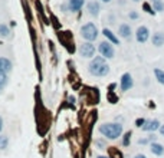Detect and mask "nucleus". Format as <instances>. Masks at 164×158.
<instances>
[{
  "label": "nucleus",
  "mask_w": 164,
  "mask_h": 158,
  "mask_svg": "<svg viewBox=\"0 0 164 158\" xmlns=\"http://www.w3.org/2000/svg\"><path fill=\"white\" fill-rule=\"evenodd\" d=\"M88 69H89V73H91V75L101 78V76L108 75L109 65L107 63L104 56H95V58L91 60V63H89Z\"/></svg>",
  "instance_id": "f257e3e1"
},
{
  "label": "nucleus",
  "mask_w": 164,
  "mask_h": 158,
  "mask_svg": "<svg viewBox=\"0 0 164 158\" xmlns=\"http://www.w3.org/2000/svg\"><path fill=\"white\" fill-rule=\"evenodd\" d=\"M99 132L108 139H117L122 134V125L118 122H107V124L99 125Z\"/></svg>",
  "instance_id": "f03ea898"
},
{
  "label": "nucleus",
  "mask_w": 164,
  "mask_h": 158,
  "mask_svg": "<svg viewBox=\"0 0 164 158\" xmlns=\"http://www.w3.org/2000/svg\"><path fill=\"white\" fill-rule=\"evenodd\" d=\"M98 27L95 26V23L89 22V23H85L82 27H81V36L85 39L86 42H94L98 38Z\"/></svg>",
  "instance_id": "7ed1b4c3"
},
{
  "label": "nucleus",
  "mask_w": 164,
  "mask_h": 158,
  "mask_svg": "<svg viewBox=\"0 0 164 158\" xmlns=\"http://www.w3.org/2000/svg\"><path fill=\"white\" fill-rule=\"evenodd\" d=\"M98 50H99V53H101V56H104L105 59H112L114 55H115V50H114V46L111 42L108 40H104L99 43V46H98Z\"/></svg>",
  "instance_id": "20e7f679"
},
{
  "label": "nucleus",
  "mask_w": 164,
  "mask_h": 158,
  "mask_svg": "<svg viewBox=\"0 0 164 158\" xmlns=\"http://www.w3.org/2000/svg\"><path fill=\"white\" fill-rule=\"evenodd\" d=\"M95 46L92 45V42H85L79 46V53L82 58L85 59H94L95 58Z\"/></svg>",
  "instance_id": "39448f33"
},
{
  "label": "nucleus",
  "mask_w": 164,
  "mask_h": 158,
  "mask_svg": "<svg viewBox=\"0 0 164 158\" xmlns=\"http://www.w3.org/2000/svg\"><path fill=\"white\" fill-rule=\"evenodd\" d=\"M135 39L138 43H145L150 39V30L147 26H140L138 29L135 30Z\"/></svg>",
  "instance_id": "423d86ee"
},
{
  "label": "nucleus",
  "mask_w": 164,
  "mask_h": 158,
  "mask_svg": "<svg viewBox=\"0 0 164 158\" xmlns=\"http://www.w3.org/2000/svg\"><path fill=\"white\" fill-rule=\"evenodd\" d=\"M134 85V79L131 76V73H124L121 76V81H120V88H121L122 92H127L130 91L131 88Z\"/></svg>",
  "instance_id": "0eeeda50"
},
{
  "label": "nucleus",
  "mask_w": 164,
  "mask_h": 158,
  "mask_svg": "<svg viewBox=\"0 0 164 158\" xmlns=\"http://www.w3.org/2000/svg\"><path fill=\"white\" fill-rule=\"evenodd\" d=\"M160 127H161V124L158 119H147L141 129H143V131H147V132H154L157 129H160Z\"/></svg>",
  "instance_id": "6e6552de"
},
{
  "label": "nucleus",
  "mask_w": 164,
  "mask_h": 158,
  "mask_svg": "<svg viewBox=\"0 0 164 158\" xmlns=\"http://www.w3.org/2000/svg\"><path fill=\"white\" fill-rule=\"evenodd\" d=\"M12 71V62L7 58H0V75H7Z\"/></svg>",
  "instance_id": "1a4fd4ad"
},
{
  "label": "nucleus",
  "mask_w": 164,
  "mask_h": 158,
  "mask_svg": "<svg viewBox=\"0 0 164 158\" xmlns=\"http://www.w3.org/2000/svg\"><path fill=\"white\" fill-rule=\"evenodd\" d=\"M84 4H85V0H69L68 2V9H69V12L76 13L84 7Z\"/></svg>",
  "instance_id": "9d476101"
},
{
  "label": "nucleus",
  "mask_w": 164,
  "mask_h": 158,
  "mask_svg": "<svg viewBox=\"0 0 164 158\" xmlns=\"http://www.w3.org/2000/svg\"><path fill=\"white\" fill-rule=\"evenodd\" d=\"M86 10H88V13L91 16L97 17L98 15H99V10H101L99 3H98V2H89V3L86 4Z\"/></svg>",
  "instance_id": "9b49d317"
},
{
  "label": "nucleus",
  "mask_w": 164,
  "mask_h": 158,
  "mask_svg": "<svg viewBox=\"0 0 164 158\" xmlns=\"http://www.w3.org/2000/svg\"><path fill=\"white\" fill-rule=\"evenodd\" d=\"M118 33L121 36L122 39H130L131 38V33H132V30H131L130 25H127V23H122L120 26V29H118Z\"/></svg>",
  "instance_id": "f8f14e48"
},
{
  "label": "nucleus",
  "mask_w": 164,
  "mask_h": 158,
  "mask_svg": "<svg viewBox=\"0 0 164 158\" xmlns=\"http://www.w3.org/2000/svg\"><path fill=\"white\" fill-rule=\"evenodd\" d=\"M150 151H151L154 155H158V157H161V155L164 154V147L161 145L160 142L154 141V142H151V144H150Z\"/></svg>",
  "instance_id": "ddd939ff"
},
{
  "label": "nucleus",
  "mask_w": 164,
  "mask_h": 158,
  "mask_svg": "<svg viewBox=\"0 0 164 158\" xmlns=\"http://www.w3.org/2000/svg\"><path fill=\"white\" fill-rule=\"evenodd\" d=\"M151 42H153V45L157 46V48L163 46L164 45V33L163 32H156V33L153 35Z\"/></svg>",
  "instance_id": "4468645a"
},
{
  "label": "nucleus",
  "mask_w": 164,
  "mask_h": 158,
  "mask_svg": "<svg viewBox=\"0 0 164 158\" xmlns=\"http://www.w3.org/2000/svg\"><path fill=\"white\" fill-rule=\"evenodd\" d=\"M102 35H104V36L108 39V42H111L112 45H120V39H118L109 29H107V27L105 29H102Z\"/></svg>",
  "instance_id": "2eb2a0df"
},
{
  "label": "nucleus",
  "mask_w": 164,
  "mask_h": 158,
  "mask_svg": "<svg viewBox=\"0 0 164 158\" xmlns=\"http://www.w3.org/2000/svg\"><path fill=\"white\" fill-rule=\"evenodd\" d=\"M153 9L156 12H164V2L163 0H151Z\"/></svg>",
  "instance_id": "dca6fc26"
},
{
  "label": "nucleus",
  "mask_w": 164,
  "mask_h": 158,
  "mask_svg": "<svg viewBox=\"0 0 164 158\" xmlns=\"http://www.w3.org/2000/svg\"><path fill=\"white\" fill-rule=\"evenodd\" d=\"M154 75H156V79L158 81V83L164 85V71H163V69L156 68V69H154Z\"/></svg>",
  "instance_id": "f3484780"
},
{
  "label": "nucleus",
  "mask_w": 164,
  "mask_h": 158,
  "mask_svg": "<svg viewBox=\"0 0 164 158\" xmlns=\"http://www.w3.org/2000/svg\"><path fill=\"white\" fill-rule=\"evenodd\" d=\"M7 83H9V76L7 75H0V94L3 92V89L6 88Z\"/></svg>",
  "instance_id": "a211bd4d"
},
{
  "label": "nucleus",
  "mask_w": 164,
  "mask_h": 158,
  "mask_svg": "<svg viewBox=\"0 0 164 158\" xmlns=\"http://www.w3.org/2000/svg\"><path fill=\"white\" fill-rule=\"evenodd\" d=\"M9 33H10V29H9L6 25L0 23V36H2V38H7Z\"/></svg>",
  "instance_id": "6ab92c4d"
},
{
  "label": "nucleus",
  "mask_w": 164,
  "mask_h": 158,
  "mask_svg": "<svg viewBox=\"0 0 164 158\" xmlns=\"http://www.w3.org/2000/svg\"><path fill=\"white\" fill-rule=\"evenodd\" d=\"M9 145V138L6 135H0V150H6Z\"/></svg>",
  "instance_id": "aec40b11"
},
{
  "label": "nucleus",
  "mask_w": 164,
  "mask_h": 158,
  "mask_svg": "<svg viewBox=\"0 0 164 158\" xmlns=\"http://www.w3.org/2000/svg\"><path fill=\"white\" fill-rule=\"evenodd\" d=\"M131 142V132L128 131V132L124 134V137H122V145L124 147H128Z\"/></svg>",
  "instance_id": "412c9836"
},
{
  "label": "nucleus",
  "mask_w": 164,
  "mask_h": 158,
  "mask_svg": "<svg viewBox=\"0 0 164 158\" xmlns=\"http://www.w3.org/2000/svg\"><path fill=\"white\" fill-rule=\"evenodd\" d=\"M109 154H111V158H124L121 152H120L117 148H114V147L112 148H109Z\"/></svg>",
  "instance_id": "4be33fe9"
},
{
  "label": "nucleus",
  "mask_w": 164,
  "mask_h": 158,
  "mask_svg": "<svg viewBox=\"0 0 164 158\" xmlns=\"http://www.w3.org/2000/svg\"><path fill=\"white\" fill-rule=\"evenodd\" d=\"M154 139H156V137H154V135H150L148 138L140 139V141H138V144H141V145H145V144H151V142H154Z\"/></svg>",
  "instance_id": "5701e85b"
},
{
  "label": "nucleus",
  "mask_w": 164,
  "mask_h": 158,
  "mask_svg": "<svg viewBox=\"0 0 164 158\" xmlns=\"http://www.w3.org/2000/svg\"><path fill=\"white\" fill-rule=\"evenodd\" d=\"M143 7H144V10H145L147 13H150V15H156V10H154V9H153L148 3H144V4H143Z\"/></svg>",
  "instance_id": "b1692460"
},
{
  "label": "nucleus",
  "mask_w": 164,
  "mask_h": 158,
  "mask_svg": "<svg viewBox=\"0 0 164 158\" xmlns=\"http://www.w3.org/2000/svg\"><path fill=\"white\" fill-rule=\"evenodd\" d=\"M145 121H147V119H144V118H138V119L135 121V125L140 127V128H143V125L145 124Z\"/></svg>",
  "instance_id": "393cba45"
},
{
  "label": "nucleus",
  "mask_w": 164,
  "mask_h": 158,
  "mask_svg": "<svg viewBox=\"0 0 164 158\" xmlns=\"http://www.w3.org/2000/svg\"><path fill=\"white\" fill-rule=\"evenodd\" d=\"M98 147H107V144H105V141L104 139H97V142H95Z\"/></svg>",
  "instance_id": "a878e982"
},
{
  "label": "nucleus",
  "mask_w": 164,
  "mask_h": 158,
  "mask_svg": "<svg viewBox=\"0 0 164 158\" xmlns=\"http://www.w3.org/2000/svg\"><path fill=\"white\" fill-rule=\"evenodd\" d=\"M130 19H138V13H137V12H131L130 13Z\"/></svg>",
  "instance_id": "bb28decb"
},
{
  "label": "nucleus",
  "mask_w": 164,
  "mask_h": 158,
  "mask_svg": "<svg viewBox=\"0 0 164 158\" xmlns=\"http://www.w3.org/2000/svg\"><path fill=\"white\" fill-rule=\"evenodd\" d=\"M158 131H160L161 137H164V125H161V127H160V129H158Z\"/></svg>",
  "instance_id": "cd10ccee"
},
{
  "label": "nucleus",
  "mask_w": 164,
  "mask_h": 158,
  "mask_svg": "<svg viewBox=\"0 0 164 158\" xmlns=\"http://www.w3.org/2000/svg\"><path fill=\"white\" fill-rule=\"evenodd\" d=\"M2 129H3V118L0 117V132H2Z\"/></svg>",
  "instance_id": "c85d7f7f"
},
{
  "label": "nucleus",
  "mask_w": 164,
  "mask_h": 158,
  "mask_svg": "<svg viewBox=\"0 0 164 158\" xmlns=\"http://www.w3.org/2000/svg\"><path fill=\"white\" fill-rule=\"evenodd\" d=\"M134 158H147V157H145V155H144V154H137Z\"/></svg>",
  "instance_id": "c756f323"
},
{
  "label": "nucleus",
  "mask_w": 164,
  "mask_h": 158,
  "mask_svg": "<svg viewBox=\"0 0 164 158\" xmlns=\"http://www.w3.org/2000/svg\"><path fill=\"white\" fill-rule=\"evenodd\" d=\"M114 88H115V83H112V85H109V91H112Z\"/></svg>",
  "instance_id": "7c9ffc66"
},
{
  "label": "nucleus",
  "mask_w": 164,
  "mask_h": 158,
  "mask_svg": "<svg viewBox=\"0 0 164 158\" xmlns=\"http://www.w3.org/2000/svg\"><path fill=\"white\" fill-rule=\"evenodd\" d=\"M101 2H104V3H109L111 0H101Z\"/></svg>",
  "instance_id": "2f4dec72"
},
{
  "label": "nucleus",
  "mask_w": 164,
  "mask_h": 158,
  "mask_svg": "<svg viewBox=\"0 0 164 158\" xmlns=\"http://www.w3.org/2000/svg\"><path fill=\"white\" fill-rule=\"evenodd\" d=\"M97 158H109V157H104V155L101 157V155H99V157H97Z\"/></svg>",
  "instance_id": "473e14b6"
},
{
  "label": "nucleus",
  "mask_w": 164,
  "mask_h": 158,
  "mask_svg": "<svg viewBox=\"0 0 164 158\" xmlns=\"http://www.w3.org/2000/svg\"><path fill=\"white\" fill-rule=\"evenodd\" d=\"M134 2H140V0H134Z\"/></svg>",
  "instance_id": "72a5a7b5"
}]
</instances>
